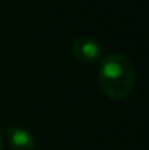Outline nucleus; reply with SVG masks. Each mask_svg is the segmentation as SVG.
<instances>
[{
    "label": "nucleus",
    "instance_id": "f03ea898",
    "mask_svg": "<svg viewBox=\"0 0 149 150\" xmlns=\"http://www.w3.org/2000/svg\"><path fill=\"white\" fill-rule=\"evenodd\" d=\"M72 53L76 56V59L83 64L99 62L103 56V50H101V45L98 43V40L93 37H88V35L79 37L74 42Z\"/></svg>",
    "mask_w": 149,
    "mask_h": 150
},
{
    "label": "nucleus",
    "instance_id": "f257e3e1",
    "mask_svg": "<svg viewBox=\"0 0 149 150\" xmlns=\"http://www.w3.org/2000/svg\"><path fill=\"white\" fill-rule=\"evenodd\" d=\"M136 81L135 64L120 53L108 54L99 66V85L108 98L122 101L133 91Z\"/></svg>",
    "mask_w": 149,
    "mask_h": 150
},
{
    "label": "nucleus",
    "instance_id": "7ed1b4c3",
    "mask_svg": "<svg viewBox=\"0 0 149 150\" xmlns=\"http://www.w3.org/2000/svg\"><path fill=\"white\" fill-rule=\"evenodd\" d=\"M6 139L13 150H34L35 137L29 129L23 126H8L6 128Z\"/></svg>",
    "mask_w": 149,
    "mask_h": 150
},
{
    "label": "nucleus",
    "instance_id": "20e7f679",
    "mask_svg": "<svg viewBox=\"0 0 149 150\" xmlns=\"http://www.w3.org/2000/svg\"><path fill=\"white\" fill-rule=\"evenodd\" d=\"M0 150H3V139H2V134H0Z\"/></svg>",
    "mask_w": 149,
    "mask_h": 150
}]
</instances>
